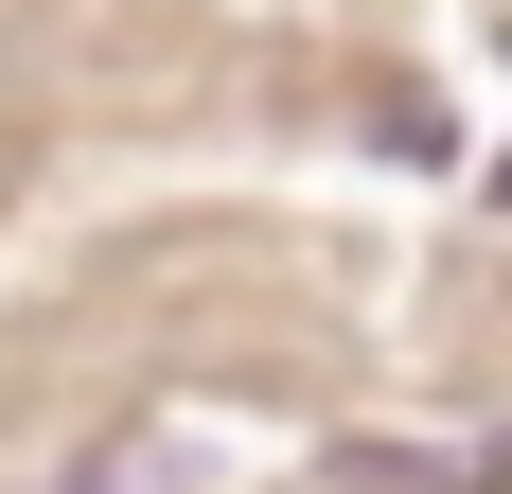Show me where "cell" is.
Segmentation results:
<instances>
[{"instance_id": "1", "label": "cell", "mask_w": 512, "mask_h": 494, "mask_svg": "<svg viewBox=\"0 0 512 494\" xmlns=\"http://www.w3.org/2000/svg\"><path fill=\"white\" fill-rule=\"evenodd\" d=\"M495 212H512V159H495Z\"/></svg>"}]
</instances>
